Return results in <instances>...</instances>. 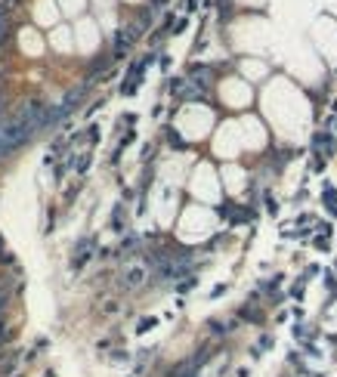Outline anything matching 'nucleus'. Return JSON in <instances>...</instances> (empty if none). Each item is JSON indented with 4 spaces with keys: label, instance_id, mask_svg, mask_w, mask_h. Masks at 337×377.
Instances as JSON below:
<instances>
[{
    "label": "nucleus",
    "instance_id": "nucleus-2",
    "mask_svg": "<svg viewBox=\"0 0 337 377\" xmlns=\"http://www.w3.org/2000/svg\"><path fill=\"white\" fill-rule=\"evenodd\" d=\"M143 279H145V269L143 266H134L127 275H124V284H127V288H136V284H143Z\"/></svg>",
    "mask_w": 337,
    "mask_h": 377
},
{
    "label": "nucleus",
    "instance_id": "nucleus-3",
    "mask_svg": "<svg viewBox=\"0 0 337 377\" xmlns=\"http://www.w3.org/2000/svg\"><path fill=\"white\" fill-rule=\"evenodd\" d=\"M3 340H6V325H3V319H0V347H3Z\"/></svg>",
    "mask_w": 337,
    "mask_h": 377
},
{
    "label": "nucleus",
    "instance_id": "nucleus-1",
    "mask_svg": "<svg viewBox=\"0 0 337 377\" xmlns=\"http://www.w3.org/2000/svg\"><path fill=\"white\" fill-rule=\"evenodd\" d=\"M12 294H16V282H12V279H3V282H0V313H3L6 303L12 300Z\"/></svg>",
    "mask_w": 337,
    "mask_h": 377
},
{
    "label": "nucleus",
    "instance_id": "nucleus-4",
    "mask_svg": "<svg viewBox=\"0 0 337 377\" xmlns=\"http://www.w3.org/2000/svg\"><path fill=\"white\" fill-rule=\"evenodd\" d=\"M0 102H3V90H0Z\"/></svg>",
    "mask_w": 337,
    "mask_h": 377
}]
</instances>
